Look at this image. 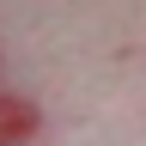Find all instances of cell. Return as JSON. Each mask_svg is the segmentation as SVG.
Returning <instances> with one entry per match:
<instances>
[{"mask_svg":"<svg viewBox=\"0 0 146 146\" xmlns=\"http://www.w3.org/2000/svg\"><path fill=\"white\" fill-rule=\"evenodd\" d=\"M36 140V104L0 85V146H31Z\"/></svg>","mask_w":146,"mask_h":146,"instance_id":"1","label":"cell"}]
</instances>
